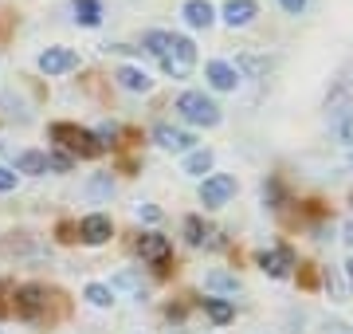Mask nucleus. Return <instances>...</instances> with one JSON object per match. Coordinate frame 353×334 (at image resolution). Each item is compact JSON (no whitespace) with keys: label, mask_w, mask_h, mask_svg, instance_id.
<instances>
[{"label":"nucleus","mask_w":353,"mask_h":334,"mask_svg":"<svg viewBox=\"0 0 353 334\" xmlns=\"http://www.w3.org/2000/svg\"><path fill=\"white\" fill-rule=\"evenodd\" d=\"M145 52L161 59V71L173 79H189L196 67V43L189 36H173V32H145Z\"/></svg>","instance_id":"nucleus-1"},{"label":"nucleus","mask_w":353,"mask_h":334,"mask_svg":"<svg viewBox=\"0 0 353 334\" xmlns=\"http://www.w3.org/2000/svg\"><path fill=\"white\" fill-rule=\"evenodd\" d=\"M51 138L67 150V157H99L102 154L94 130H83V126H75V122H55V126H51Z\"/></svg>","instance_id":"nucleus-2"},{"label":"nucleus","mask_w":353,"mask_h":334,"mask_svg":"<svg viewBox=\"0 0 353 334\" xmlns=\"http://www.w3.org/2000/svg\"><path fill=\"white\" fill-rule=\"evenodd\" d=\"M51 299H55V291H48L43 283H24V287H16V295H12L16 319L43 322V319H48V303H51Z\"/></svg>","instance_id":"nucleus-3"},{"label":"nucleus","mask_w":353,"mask_h":334,"mask_svg":"<svg viewBox=\"0 0 353 334\" xmlns=\"http://www.w3.org/2000/svg\"><path fill=\"white\" fill-rule=\"evenodd\" d=\"M176 110L185 122L192 126H216L220 122V106L204 95V90H185V95H176Z\"/></svg>","instance_id":"nucleus-4"},{"label":"nucleus","mask_w":353,"mask_h":334,"mask_svg":"<svg viewBox=\"0 0 353 334\" xmlns=\"http://www.w3.org/2000/svg\"><path fill=\"white\" fill-rule=\"evenodd\" d=\"M236 177L232 173H212V177L201 181V205L204 208H224L232 197H236Z\"/></svg>","instance_id":"nucleus-5"},{"label":"nucleus","mask_w":353,"mask_h":334,"mask_svg":"<svg viewBox=\"0 0 353 334\" xmlns=\"http://www.w3.org/2000/svg\"><path fill=\"white\" fill-rule=\"evenodd\" d=\"M134 248H138V256L145 264H153V268H165L169 256H173V244H169V236H161V232H141Z\"/></svg>","instance_id":"nucleus-6"},{"label":"nucleus","mask_w":353,"mask_h":334,"mask_svg":"<svg viewBox=\"0 0 353 334\" xmlns=\"http://www.w3.org/2000/svg\"><path fill=\"white\" fill-rule=\"evenodd\" d=\"M153 141H157L161 150H169V154H192V146H196V138H192L189 130L169 126V122H157V126H153Z\"/></svg>","instance_id":"nucleus-7"},{"label":"nucleus","mask_w":353,"mask_h":334,"mask_svg":"<svg viewBox=\"0 0 353 334\" xmlns=\"http://www.w3.org/2000/svg\"><path fill=\"white\" fill-rule=\"evenodd\" d=\"M110 236H114V220L106 217V213H90V217H83V224H79V240L90 244V248L106 244Z\"/></svg>","instance_id":"nucleus-8"},{"label":"nucleus","mask_w":353,"mask_h":334,"mask_svg":"<svg viewBox=\"0 0 353 334\" xmlns=\"http://www.w3.org/2000/svg\"><path fill=\"white\" fill-rule=\"evenodd\" d=\"M259 268H263L271 279H287L290 268H294V252H290L287 244L267 248V252H259Z\"/></svg>","instance_id":"nucleus-9"},{"label":"nucleus","mask_w":353,"mask_h":334,"mask_svg":"<svg viewBox=\"0 0 353 334\" xmlns=\"http://www.w3.org/2000/svg\"><path fill=\"white\" fill-rule=\"evenodd\" d=\"M39 71L43 75H67V71H75L79 67V55L71 48H48V52H39Z\"/></svg>","instance_id":"nucleus-10"},{"label":"nucleus","mask_w":353,"mask_h":334,"mask_svg":"<svg viewBox=\"0 0 353 334\" xmlns=\"http://www.w3.org/2000/svg\"><path fill=\"white\" fill-rule=\"evenodd\" d=\"M204 75H208V83L216 90H236V83H240V71L228 63V59H212V63L204 67Z\"/></svg>","instance_id":"nucleus-11"},{"label":"nucleus","mask_w":353,"mask_h":334,"mask_svg":"<svg viewBox=\"0 0 353 334\" xmlns=\"http://www.w3.org/2000/svg\"><path fill=\"white\" fill-rule=\"evenodd\" d=\"M255 16H259V4H255V0H228V4H224V24L228 28L252 24Z\"/></svg>","instance_id":"nucleus-12"},{"label":"nucleus","mask_w":353,"mask_h":334,"mask_svg":"<svg viewBox=\"0 0 353 334\" xmlns=\"http://www.w3.org/2000/svg\"><path fill=\"white\" fill-rule=\"evenodd\" d=\"M181 16H185V24H189V28H212L216 8L208 4V0H185Z\"/></svg>","instance_id":"nucleus-13"},{"label":"nucleus","mask_w":353,"mask_h":334,"mask_svg":"<svg viewBox=\"0 0 353 334\" xmlns=\"http://www.w3.org/2000/svg\"><path fill=\"white\" fill-rule=\"evenodd\" d=\"M114 79H118V87H122V90H141V95L153 87V79H150L145 67H118Z\"/></svg>","instance_id":"nucleus-14"},{"label":"nucleus","mask_w":353,"mask_h":334,"mask_svg":"<svg viewBox=\"0 0 353 334\" xmlns=\"http://www.w3.org/2000/svg\"><path fill=\"white\" fill-rule=\"evenodd\" d=\"M16 173H32V177L48 173V154H39V150H20V154H16Z\"/></svg>","instance_id":"nucleus-15"},{"label":"nucleus","mask_w":353,"mask_h":334,"mask_svg":"<svg viewBox=\"0 0 353 334\" xmlns=\"http://www.w3.org/2000/svg\"><path fill=\"white\" fill-rule=\"evenodd\" d=\"M204 311H208V319H212L216 326H224V322L236 319V303H228V299H220V295L204 299Z\"/></svg>","instance_id":"nucleus-16"},{"label":"nucleus","mask_w":353,"mask_h":334,"mask_svg":"<svg viewBox=\"0 0 353 334\" xmlns=\"http://www.w3.org/2000/svg\"><path fill=\"white\" fill-rule=\"evenodd\" d=\"M212 236L216 232L204 224L201 217H185V240H189L192 248H204V244H212Z\"/></svg>","instance_id":"nucleus-17"},{"label":"nucleus","mask_w":353,"mask_h":334,"mask_svg":"<svg viewBox=\"0 0 353 334\" xmlns=\"http://www.w3.org/2000/svg\"><path fill=\"white\" fill-rule=\"evenodd\" d=\"M106 287H110V291H130L134 299H145V283H141L134 271H118V275H114Z\"/></svg>","instance_id":"nucleus-18"},{"label":"nucleus","mask_w":353,"mask_h":334,"mask_svg":"<svg viewBox=\"0 0 353 334\" xmlns=\"http://www.w3.org/2000/svg\"><path fill=\"white\" fill-rule=\"evenodd\" d=\"M99 20H102V4L99 0H75V24L99 28Z\"/></svg>","instance_id":"nucleus-19"},{"label":"nucleus","mask_w":353,"mask_h":334,"mask_svg":"<svg viewBox=\"0 0 353 334\" xmlns=\"http://www.w3.org/2000/svg\"><path fill=\"white\" fill-rule=\"evenodd\" d=\"M185 173H189V177H204V173H208V169H212V150H192L189 157H185Z\"/></svg>","instance_id":"nucleus-20"},{"label":"nucleus","mask_w":353,"mask_h":334,"mask_svg":"<svg viewBox=\"0 0 353 334\" xmlns=\"http://www.w3.org/2000/svg\"><path fill=\"white\" fill-rule=\"evenodd\" d=\"M204 287H208V291H224V295H236V291H240V279H236V275H228V271H208Z\"/></svg>","instance_id":"nucleus-21"},{"label":"nucleus","mask_w":353,"mask_h":334,"mask_svg":"<svg viewBox=\"0 0 353 334\" xmlns=\"http://www.w3.org/2000/svg\"><path fill=\"white\" fill-rule=\"evenodd\" d=\"M83 299H87L90 307H110V303H114V291L106 287V283H87Z\"/></svg>","instance_id":"nucleus-22"},{"label":"nucleus","mask_w":353,"mask_h":334,"mask_svg":"<svg viewBox=\"0 0 353 334\" xmlns=\"http://www.w3.org/2000/svg\"><path fill=\"white\" fill-rule=\"evenodd\" d=\"M334 134H338L345 146H353V110H338V115H334Z\"/></svg>","instance_id":"nucleus-23"},{"label":"nucleus","mask_w":353,"mask_h":334,"mask_svg":"<svg viewBox=\"0 0 353 334\" xmlns=\"http://www.w3.org/2000/svg\"><path fill=\"white\" fill-rule=\"evenodd\" d=\"M87 189H90V197H110V193H114V181H110V173H94Z\"/></svg>","instance_id":"nucleus-24"},{"label":"nucleus","mask_w":353,"mask_h":334,"mask_svg":"<svg viewBox=\"0 0 353 334\" xmlns=\"http://www.w3.org/2000/svg\"><path fill=\"white\" fill-rule=\"evenodd\" d=\"M252 71V75H263L267 71V59H259V55H240V63H236V71Z\"/></svg>","instance_id":"nucleus-25"},{"label":"nucleus","mask_w":353,"mask_h":334,"mask_svg":"<svg viewBox=\"0 0 353 334\" xmlns=\"http://www.w3.org/2000/svg\"><path fill=\"white\" fill-rule=\"evenodd\" d=\"M94 138H99V146L106 150V146H114V138H118V126H114V122H102V126L94 130Z\"/></svg>","instance_id":"nucleus-26"},{"label":"nucleus","mask_w":353,"mask_h":334,"mask_svg":"<svg viewBox=\"0 0 353 334\" xmlns=\"http://www.w3.org/2000/svg\"><path fill=\"white\" fill-rule=\"evenodd\" d=\"M71 166H75V161L67 154H48V169H55V173H71Z\"/></svg>","instance_id":"nucleus-27"},{"label":"nucleus","mask_w":353,"mask_h":334,"mask_svg":"<svg viewBox=\"0 0 353 334\" xmlns=\"http://www.w3.org/2000/svg\"><path fill=\"white\" fill-rule=\"evenodd\" d=\"M12 189H16V169L0 166V193H12Z\"/></svg>","instance_id":"nucleus-28"},{"label":"nucleus","mask_w":353,"mask_h":334,"mask_svg":"<svg viewBox=\"0 0 353 334\" xmlns=\"http://www.w3.org/2000/svg\"><path fill=\"white\" fill-rule=\"evenodd\" d=\"M138 217L150 220V224H157V220H161V208L157 205H138Z\"/></svg>","instance_id":"nucleus-29"},{"label":"nucleus","mask_w":353,"mask_h":334,"mask_svg":"<svg viewBox=\"0 0 353 334\" xmlns=\"http://www.w3.org/2000/svg\"><path fill=\"white\" fill-rule=\"evenodd\" d=\"M279 4H283V12H290V16H299L306 8V0H279Z\"/></svg>","instance_id":"nucleus-30"},{"label":"nucleus","mask_w":353,"mask_h":334,"mask_svg":"<svg viewBox=\"0 0 353 334\" xmlns=\"http://www.w3.org/2000/svg\"><path fill=\"white\" fill-rule=\"evenodd\" d=\"M71 232H79L75 224H59V240H75V236H71Z\"/></svg>","instance_id":"nucleus-31"},{"label":"nucleus","mask_w":353,"mask_h":334,"mask_svg":"<svg viewBox=\"0 0 353 334\" xmlns=\"http://www.w3.org/2000/svg\"><path fill=\"white\" fill-rule=\"evenodd\" d=\"M326 334H353V331H350V326H341V322H330Z\"/></svg>","instance_id":"nucleus-32"},{"label":"nucleus","mask_w":353,"mask_h":334,"mask_svg":"<svg viewBox=\"0 0 353 334\" xmlns=\"http://www.w3.org/2000/svg\"><path fill=\"white\" fill-rule=\"evenodd\" d=\"M345 244L353 248V220H350V224H345Z\"/></svg>","instance_id":"nucleus-33"},{"label":"nucleus","mask_w":353,"mask_h":334,"mask_svg":"<svg viewBox=\"0 0 353 334\" xmlns=\"http://www.w3.org/2000/svg\"><path fill=\"white\" fill-rule=\"evenodd\" d=\"M345 275H350V283H353V256L345 259Z\"/></svg>","instance_id":"nucleus-34"},{"label":"nucleus","mask_w":353,"mask_h":334,"mask_svg":"<svg viewBox=\"0 0 353 334\" xmlns=\"http://www.w3.org/2000/svg\"><path fill=\"white\" fill-rule=\"evenodd\" d=\"M350 169H353V154H350Z\"/></svg>","instance_id":"nucleus-35"}]
</instances>
